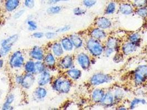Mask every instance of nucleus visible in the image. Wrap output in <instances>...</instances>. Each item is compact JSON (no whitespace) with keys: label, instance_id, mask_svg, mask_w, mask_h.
Returning a JSON list of instances; mask_svg holds the SVG:
<instances>
[{"label":"nucleus","instance_id":"11","mask_svg":"<svg viewBox=\"0 0 147 110\" xmlns=\"http://www.w3.org/2000/svg\"><path fill=\"white\" fill-rule=\"evenodd\" d=\"M37 84V75L34 74L24 73L20 87L22 90L28 91L32 90Z\"/></svg>","mask_w":147,"mask_h":110},{"label":"nucleus","instance_id":"9","mask_svg":"<svg viewBox=\"0 0 147 110\" xmlns=\"http://www.w3.org/2000/svg\"><path fill=\"white\" fill-rule=\"evenodd\" d=\"M45 47L47 51H49L58 59L63 56L65 52L59 40L50 41L45 45Z\"/></svg>","mask_w":147,"mask_h":110},{"label":"nucleus","instance_id":"34","mask_svg":"<svg viewBox=\"0 0 147 110\" xmlns=\"http://www.w3.org/2000/svg\"><path fill=\"white\" fill-rule=\"evenodd\" d=\"M16 100V95L12 91L9 92L5 97L3 103L8 105H13Z\"/></svg>","mask_w":147,"mask_h":110},{"label":"nucleus","instance_id":"38","mask_svg":"<svg viewBox=\"0 0 147 110\" xmlns=\"http://www.w3.org/2000/svg\"><path fill=\"white\" fill-rule=\"evenodd\" d=\"M58 35V34L56 31L48 30L44 33V37L49 41H53L57 37Z\"/></svg>","mask_w":147,"mask_h":110},{"label":"nucleus","instance_id":"3","mask_svg":"<svg viewBox=\"0 0 147 110\" xmlns=\"http://www.w3.org/2000/svg\"><path fill=\"white\" fill-rule=\"evenodd\" d=\"M84 48L92 58H96L103 55L105 45L103 42L88 37L85 39Z\"/></svg>","mask_w":147,"mask_h":110},{"label":"nucleus","instance_id":"40","mask_svg":"<svg viewBox=\"0 0 147 110\" xmlns=\"http://www.w3.org/2000/svg\"><path fill=\"white\" fill-rule=\"evenodd\" d=\"M25 13V9H18L13 13L12 18L15 20H18L21 18L23 15Z\"/></svg>","mask_w":147,"mask_h":110},{"label":"nucleus","instance_id":"20","mask_svg":"<svg viewBox=\"0 0 147 110\" xmlns=\"http://www.w3.org/2000/svg\"><path fill=\"white\" fill-rule=\"evenodd\" d=\"M140 45L127 41L121 45V52L124 56H128L137 51Z\"/></svg>","mask_w":147,"mask_h":110},{"label":"nucleus","instance_id":"25","mask_svg":"<svg viewBox=\"0 0 147 110\" xmlns=\"http://www.w3.org/2000/svg\"><path fill=\"white\" fill-rule=\"evenodd\" d=\"M19 35L18 34H13L3 39L0 41V46H13L19 40Z\"/></svg>","mask_w":147,"mask_h":110},{"label":"nucleus","instance_id":"44","mask_svg":"<svg viewBox=\"0 0 147 110\" xmlns=\"http://www.w3.org/2000/svg\"><path fill=\"white\" fill-rule=\"evenodd\" d=\"M71 26L70 25H65L64 26H62L58 28L56 30V32L59 34H65L67 32H69L71 30Z\"/></svg>","mask_w":147,"mask_h":110},{"label":"nucleus","instance_id":"14","mask_svg":"<svg viewBox=\"0 0 147 110\" xmlns=\"http://www.w3.org/2000/svg\"><path fill=\"white\" fill-rule=\"evenodd\" d=\"M88 37L103 42L107 38L108 34L106 30L94 27L88 30Z\"/></svg>","mask_w":147,"mask_h":110},{"label":"nucleus","instance_id":"49","mask_svg":"<svg viewBox=\"0 0 147 110\" xmlns=\"http://www.w3.org/2000/svg\"><path fill=\"white\" fill-rule=\"evenodd\" d=\"M6 62L5 59L0 58V71L4 68V67L6 66Z\"/></svg>","mask_w":147,"mask_h":110},{"label":"nucleus","instance_id":"5","mask_svg":"<svg viewBox=\"0 0 147 110\" xmlns=\"http://www.w3.org/2000/svg\"><path fill=\"white\" fill-rule=\"evenodd\" d=\"M133 81L136 86L144 85L147 81V65L138 66L134 71L132 75Z\"/></svg>","mask_w":147,"mask_h":110},{"label":"nucleus","instance_id":"53","mask_svg":"<svg viewBox=\"0 0 147 110\" xmlns=\"http://www.w3.org/2000/svg\"><path fill=\"white\" fill-rule=\"evenodd\" d=\"M40 1H42V2H44V1H45L46 0H40Z\"/></svg>","mask_w":147,"mask_h":110},{"label":"nucleus","instance_id":"28","mask_svg":"<svg viewBox=\"0 0 147 110\" xmlns=\"http://www.w3.org/2000/svg\"><path fill=\"white\" fill-rule=\"evenodd\" d=\"M63 10V7L61 6L58 5H50V6L46 10V13L49 15H58Z\"/></svg>","mask_w":147,"mask_h":110},{"label":"nucleus","instance_id":"39","mask_svg":"<svg viewBox=\"0 0 147 110\" xmlns=\"http://www.w3.org/2000/svg\"><path fill=\"white\" fill-rule=\"evenodd\" d=\"M133 6L135 9L147 6V0H133Z\"/></svg>","mask_w":147,"mask_h":110},{"label":"nucleus","instance_id":"2","mask_svg":"<svg viewBox=\"0 0 147 110\" xmlns=\"http://www.w3.org/2000/svg\"><path fill=\"white\" fill-rule=\"evenodd\" d=\"M73 85L74 81L62 73L54 76L50 87L54 92L61 95H66L70 93Z\"/></svg>","mask_w":147,"mask_h":110},{"label":"nucleus","instance_id":"43","mask_svg":"<svg viewBox=\"0 0 147 110\" xmlns=\"http://www.w3.org/2000/svg\"><path fill=\"white\" fill-rule=\"evenodd\" d=\"M86 10L84 8L80 7H77L74 8L73 14L75 16H82L86 14Z\"/></svg>","mask_w":147,"mask_h":110},{"label":"nucleus","instance_id":"48","mask_svg":"<svg viewBox=\"0 0 147 110\" xmlns=\"http://www.w3.org/2000/svg\"><path fill=\"white\" fill-rule=\"evenodd\" d=\"M69 0H48V4L49 5H57L58 3L62 2H67Z\"/></svg>","mask_w":147,"mask_h":110},{"label":"nucleus","instance_id":"46","mask_svg":"<svg viewBox=\"0 0 147 110\" xmlns=\"http://www.w3.org/2000/svg\"><path fill=\"white\" fill-rule=\"evenodd\" d=\"M115 50L109 47H105V49H104V52H103V55L107 57H109L111 56L115 52Z\"/></svg>","mask_w":147,"mask_h":110},{"label":"nucleus","instance_id":"23","mask_svg":"<svg viewBox=\"0 0 147 110\" xmlns=\"http://www.w3.org/2000/svg\"><path fill=\"white\" fill-rule=\"evenodd\" d=\"M100 105L105 108H110L115 105L113 93L111 91L105 92L103 99L100 103Z\"/></svg>","mask_w":147,"mask_h":110},{"label":"nucleus","instance_id":"21","mask_svg":"<svg viewBox=\"0 0 147 110\" xmlns=\"http://www.w3.org/2000/svg\"><path fill=\"white\" fill-rule=\"evenodd\" d=\"M59 41L65 53H71L75 51L74 46L70 38L69 37V35L61 37L59 39Z\"/></svg>","mask_w":147,"mask_h":110},{"label":"nucleus","instance_id":"51","mask_svg":"<svg viewBox=\"0 0 147 110\" xmlns=\"http://www.w3.org/2000/svg\"><path fill=\"white\" fill-rule=\"evenodd\" d=\"M3 94H4V92H3V90L0 89V100H1V99L3 97Z\"/></svg>","mask_w":147,"mask_h":110},{"label":"nucleus","instance_id":"45","mask_svg":"<svg viewBox=\"0 0 147 110\" xmlns=\"http://www.w3.org/2000/svg\"><path fill=\"white\" fill-rule=\"evenodd\" d=\"M32 37H33L35 39H42L44 37V33L41 31H35L32 33Z\"/></svg>","mask_w":147,"mask_h":110},{"label":"nucleus","instance_id":"17","mask_svg":"<svg viewBox=\"0 0 147 110\" xmlns=\"http://www.w3.org/2000/svg\"><path fill=\"white\" fill-rule=\"evenodd\" d=\"M103 43L105 47L113 49L116 53L121 51V46L122 44H121L119 39L116 37H108Z\"/></svg>","mask_w":147,"mask_h":110},{"label":"nucleus","instance_id":"15","mask_svg":"<svg viewBox=\"0 0 147 110\" xmlns=\"http://www.w3.org/2000/svg\"><path fill=\"white\" fill-rule=\"evenodd\" d=\"M21 5V0H5L3 10L7 14H12L20 8Z\"/></svg>","mask_w":147,"mask_h":110},{"label":"nucleus","instance_id":"35","mask_svg":"<svg viewBox=\"0 0 147 110\" xmlns=\"http://www.w3.org/2000/svg\"><path fill=\"white\" fill-rule=\"evenodd\" d=\"M113 96H114V99H115V103L116 104V103H120L121 101V100L123 99V97H124V93L123 91L122 90H121V89H117L115 90Z\"/></svg>","mask_w":147,"mask_h":110},{"label":"nucleus","instance_id":"33","mask_svg":"<svg viewBox=\"0 0 147 110\" xmlns=\"http://www.w3.org/2000/svg\"><path fill=\"white\" fill-rule=\"evenodd\" d=\"M27 29L30 32H34L38 30V26L37 22L32 18H28L26 22Z\"/></svg>","mask_w":147,"mask_h":110},{"label":"nucleus","instance_id":"27","mask_svg":"<svg viewBox=\"0 0 147 110\" xmlns=\"http://www.w3.org/2000/svg\"><path fill=\"white\" fill-rule=\"evenodd\" d=\"M23 78V72L13 73L12 77V82L13 83V85L17 87H20V85L22 83Z\"/></svg>","mask_w":147,"mask_h":110},{"label":"nucleus","instance_id":"47","mask_svg":"<svg viewBox=\"0 0 147 110\" xmlns=\"http://www.w3.org/2000/svg\"><path fill=\"white\" fill-rule=\"evenodd\" d=\"M1 109L2 110H13L15 109V107L12 105H8L3 103L1 106Z\"/></svg>","mask_w":147,"mask_h":110},{"label":"nucleus","instance_id":"16","mask_svg":"<svg viewBox=\"0 0 147 110\" xmlns=\"http://www.w3.org/2000/svg\"><path fill=\"white\" fill-rule=\"evenodd\" d=\"M69 37L70 38L72 43L74 46L75 50L79 51L84 48L85 40L84 37L79 33H72L69 34Z\"/></svg>","mask_w":147,"mask_h":110},{"label":"nucleus","instance_id":"24","mask_svg":"<svg viewBox=\"0 0 147 110\" xmlns=\"http://www.w3.org/2000/svg\"><path fill=\"white\" fill-rule=\"evenodd\" d=\"M105 94V91L102 89L96 88L92 91L91 93V101L95 104H100L103 99Z\"/></svg>","mask_w":147,"mask_h":110},{"label":"nucleus","instance_id":"8","mask_svg":"<svg viewBox=\"0 0 147 110\" xmlns=\"http://www.w3.org/2000/svg\"><path fill=\"white\" fill-rule=\"evenodd\" d=\"M47 50L45 46L36 45L32 46L27 52L28 58L32 59L34 61H43Z\"/></svg>","mask_w":147,"mask_h":110},{"label":"nucleus","instance_id":"36","mask_svg":"<svg viewBox=\"0 0 147 110\" xmlns=\"http://www.w3.org/2000/svg\"><path fill=\"white\" fill-rule=\"evenodd\" d=\"M47 69L43 61H36V69L35 74L37 75L43 72Z\"/></svg>","mask_w":147,"mask_h":110},{"label":"nucleus","instance_id":"12","mask_svg":"<svg viewBox=\"0 0 147 110\" xmlns=\"http://www.w3.org/2000/svg\"><path fill=\"white\" fill-rule=\"evenodd\" d=\"M43 61L44 62L47 69L52 71L53 73L54 74V73L59 71L57 68L58 59L51 52L47 51Z\"/></svg>","mask_w":147,"mask_h":110},{"label":"nucleus","instance_id":"10","mask_svg":"<svg viewBox=\"0 0 147 110\" xmlns=\"http://www.w3.org/2000/svg\"><path fill=\"white\" fill-rule=\"evenodd\" d=\"M54 76L52 71L47 69L43 72L37 75V85L44 87L50 86Z\"/></svg>","mask_w":147,"mask_h":110},{"label":"nucleus","instance_id":"7","mask_svg":"<svg viewBox=\"0 0 147 110\" xmlns=\"http://www.w3.org/2000/svg\"><path fill=\"white\" fill-rule=\"evenodd\" d=\"M113 80V77L110 74L102 72L94 74L89 79L88 83L91 87H98L105 84L110 83Z\"/></svg>","mask_w":147,"mask_h":110},{"label":"nucleus","instance_id":"31","mask_svg":"<svg viewBox=\"0 0 147 110\" xmlns=\"http://www.w3.org/2000/svg\"><path fill=\"white\" fill-rule=\"evenodd\" d=\"M147 101L145 99L142 98H134L131 101L129 105V109L130 110H134L138 105L147 104Z\"/></svg>","mask_w":147,"mask_h":110},{"label":"nucleus","instance_id":"50","mask_svg":"<svg viewBox=\"0 0 147 110\" xmlns=\"http://www.w3.org/2000/svg\"><path fill=\"white\" fill-rule=\"evenodd\" d=\"M71 102L70 101H66L65 103H64L61 107L62 109H64V110H67L68 109V108H69L70 106L71 105Z\"/></svg>","mask_w":147,"mask_h":110},{"label":"nucleus","instance_id":"26","mask_svg":"<svg viewBox=\"0 0 147 110\" xmlns=\"http://www.w3.org/2000/svg\"><path fill=\"white\" fill-rule=\"evenodd\" d=\"M36 69V61L32 59L28 58L26 61L22 68L24 73L34 74Z\"/></svg>","mask_w":147,"mask_h":110},{"label":"nucleus","instance_id":"19","mask_svg":"<svg viewBox=\"0 0 147 110\" xmlns=\"http://www.w3.org/2000/svg\"><path fill=\"white\" fill-rule=\"evenodd\" d=\"M112 26V23L110 19L106 17H98L94 22V27L106 30L109 29Z\"/></svg>","mask_w":147,"mask_h":110},{"label":"nucleus","instance_id":"22","mask_svg":"<svg viewBox=\"0 0 147 110\" xmlns=\"http://www.w3.org/2000/svg\"><path fill=\"white\" fill-rule=\"evenodd\" d=\"M118 10L121 15H130L134 13L135 8L133 6L132 2H121L118 7Z\"/></svg>","mask_w":147,"mask_h":110},{"label":"nucleus","instance_id":"1","mask_svg":"<svg viewBox=\"0 0 147 110\" xmlns=\"http://www.w3.org/2000/svg\"><path fill=\"white\" fill-rule=\"evenodd\" d=\"M27 59V52L24 50L18 49L13 51L7 57L8 69L12 73L22 72L23 67Z\"/></svg>","mask_w":147,"mask_h":110},{"label":"nucleus","instance_id":"52","mask_svg":"<svg viewBox=\"0 0 147 110\" xmlns=\"http://www.w3.org/2000/svg\"><path fill=\"white\" fill-rule=\"evenodd\" d=\"M118 109V110H127V107H125V106H120Z\"/></svg>","mask_w":147,"mask_h":110},{"label":"nucleus","instance_id":"42","mask_svg":"<svg viewBox=\"0 0 147 110\" xmlns=\"http://www.w3.org/2000/svg\"><path fill=\"white\" fill-rule=\"evenodd\" d=\"M36 5L35 0H24L23 1V6L24 8L27 9H32L34 8Z\"/></svg>","mask_w":147,"mask_h":110},{"label":"nucleus","instance_id":"29","mask_svg":"<svg viewBox=\"0 0 147 110\" xmlns=\"http://www.w3.org/2000/svg\"><path fill=\"white\" fill-rule=\"evenodd\" d=\"M127 41L140 45L141 43V36L138 33H132L127 36Z\"/></svg>","mask_w":147,"mask_h":110},{"label":"nucleus","instance_id":"32","mask_svg":"<svg viewBox=\"0 0 147 110\" xmlns=\"http://www.w3.org/2000/svg\"><path fill=\"white\" fill-rule=\"evenodd\" d=\"M12 46H0V58L6 59L13 51Z\"/></svg>","mask_w":147,"mask_h":110},{"label":"nucleus","instance_id":"13","mask_svg":"<svg viewBox=\"0 0 147 110\" xmlns=\"http://www.w3.org/2000/svg\"><path fill=\"white\" fill-rule=\"evenodd\" d=\"M49 94V91L47 87L38 86L34 89L32 97L34 101L37 102H41L45 100L48 97Z\"/></svg>","mask_w":147,"mask_h":110},{"label":"nucleus","instance_id":"6","mask_svg":"<svg viewBox=\"0 0 147 110\" xmlns=\"http://www.w3.org/2000/svg\"><path fill=\"white\" fill-rule=\"evenodd\" d=\"M76 66L75 56L72 53H66L63 56L58 59L57 68L61 73Z\"/></svg>","mask_w":147,"mask_h":110},{"label":"nucleus","instance_id":"37","mask_svg":"<svg viewBox=\"0 0 147 110\" xmlns=\"http://www.w3.org/2000/svg\"><path fill=\"white\" fill-rule=\"evenodd\" d=\"M134 13L143 19H147V6L135 9Z\"/></svg>","mask_w":147,"mask_h":110},{"label":"nucleus","instance_id":"4","mask_svg":"<svg viewBox=\"0 0 147 110\" xmlns=\"http://www.w3.org/2000/svg\"><path fill=\"white\" fill-rule=\"evenodd\" d=\"M75 65L82 71H88L92 65V57L85 51L77 52L75 55Z\"/></svg>","mask_w":147,"mask_h":110},{"label":"nucleus","instance_id":"30","mask_svg":"<svg viewBox=\"0 0 147 110\" xmlns=\"http://www.w3.org/2000/svg\"><path fill=\"white\" fill-rule=\"evenodd\" d=\"M117 4L111 1L106 6L105 9V13L106 15H111L114 14L117 10Z\"/></svg>","mask_w":147,"mask_h":110},{"label":"nucleus","instance_id":"41","mask_svg":"<svg viewBox=\"0 0 147 110\" xmlns=\"http://www.w3.org/2000/svg\"><path fill=\"white\" fill-rule=\"evenodd\" d=\"M97 3L96 0H83L82 5L86 8H91L95 6Z\"/></svg>","mask_w":147,"mask_h":110},{"label":"nucleus","instance_id":"18","mask_svg":"<svg viewBox=\"0 0 147 110\" xmlns=\"http://www.w3.org/2000/svg\"><path fill=\"white\" fill-rule=\"evenodd\" d=\"M64 74L69 79L75 82L79 81L82 77V72L80 68L76 66L63 72Z\"/></svg>","mask_w":147,"mask_h":110}]
</instances>
